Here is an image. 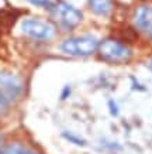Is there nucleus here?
<instances>
[{
  "label": "nucleus",
  "instance_id": "f257e3e1",
  "mask_svg": "<svg viewBox=\"0 0 152 154\" xmlns=\"http://www.w3.org/2000/svg\"><path fill=\"white\" fill-rule=\"evenodd\" d=\"M97 52L103 60L110 62H125L131 58V50L125 47L124 44H121L120 41H115L111 38L99 42Z\"/></svg>",
  "mask_w": 152,
  "mask_h": 154
},
{
  "label": "nucleus",
  "instance_id": "f03ea898",
  "mask_svg": "<svg viewBox=\"0 0 152 154\" xmlns=\"http://www.w3.org/2000/svg\"><path fill=\"white\" fill-rule=\"evenodd\" d=\"M99 42L92 35H83V37H76V38H69L61 44V50L62 52L68 54V55H75V57H85L90 55L92 52L97 50Z\"/></svg>",
  "mask_w": 152,
  "mask_h": 154
},
{
  "label": "nucleus",
  "instance_id": "7ed1b4c3",
  "mask_svg": "<svg viewBox=\"0 0 152 154\" xmlns=\"http://www.w3.org/2000/svg\"><path fill=\"white\" fill-rule=\"evenodd\" d=\"M51 14L56 23L64 28H73L82 21V13L65 2H58L52 5Z\"/></svg>",
  "mask_w": 152,
  "mask_h": 154
},
{
  "label": "nucleus",
  "instance_id": "20e7f679",
  "mask_svg": "<svg viewBox=\"0 0 152 154\" xmlns=\"http://www.w3.org/2000/svg\"><path fill=\"white\" fill-rule=\"evenodd\" d=\"M21 31L25 35L34 38V40H40V41H46L55 35V28L54 26L46 21L37 19H25L21 23Z\"/></svg>",
  "mask_w": 152,
  "mask_h": 154
},
{
  "label": "nucleus",
  "instance_id": "39448f33",
  "mask_svg": "<svg viewBox=\"0 0 152 154\" xmlns=\"http://www.w3.org/2000/svg\"><path fill=\"white\" fill-rule=\"evenodd\" d=\"M0 88L4 92V96L16 98L21 92V81L10 72H0Z\"/></svg>",
  "mask_w": 152,
  "mask_h": 154
},
{
  "label": "nucleus",
  "instance_id": "423d86ee",
  "mask_svg": "<svg viewBox=\"0 0 152 154\" xmlns=\"http://www.w3.org/2000/svg\"><path fill=\"white\" fill-rule=\"evenodd\" d=\"M134 21H135V26L142 33H145L152 38V7L142 6V7L137 9L135 16H134Z\"/></svg>",
  "mask_w": 152,
  "mask_h": 154
},
{
  "label": "nucleus",
  "instance_id": "0eeeda50",
  "mask_svg": "<svg viewBox=\"0 0 152 154\" xmlns=\"http://www.w3.org/2000/svg\"><path fill=\"white\" fill-rule=\"evenodd\" d=\"M89 6L93 10V13L106 16L111 9V0H89Z\"/></svg>",
  "mask_w": 152,
  "mask_h": 154
},
{
  "label": "nucleus",
  "instance_id": "6e6552de",
  "mask_svg": "<svg viewBox=\"0 0 152 154\" xmlns=\"http://www.w3.org/2000/svg\"><path fill=\"white\" fill-rule=\"evenodd\" d=\"M25 153H27V150L20 147V146H10L3 151H0V154H25Z\"/></svg>",
  "mask_w": 152,
  "mask_h": 154
},
{
  "label": "nucleus",
  "instance_id": "1a4fd4ad",
  "mask_svg": "<svg viewBox=\"0 0 152 154\" xmlns=\"http://www.w3.org/2000/svg\"><path fill=\"white\" fill-rule=\"evenodd\" d=\"M6 110H7V99H6L4 95L0 92V115H3Z\"/></svg>",
  "mask_w": 152,
  "mask_h": 154
},
{
  "label": "nucleus",
  "instance_id": "9d476101",
  "mask_svg": "<svg viewBox=\"0 0 152 154\" xmlns=\"http://www.w3.org/2000/svg\"><path fill=\"white\" fill-rule=\"evenodd\" d=\"M65 137H66L68 140H70L72 143H76V144H79V146H85V141L80 140V139H78V137H73V136H70L69 133H66V134H65Z\"/></svg>",
  "mask_w": 152,
  "mask_h": 154
},
{
  "label": "nucleus",
  "instance_id": "9b49d317",
  "mask_svg": "<svg viewBox=\"0 0 152 154\" xmlns=\"http://www.w3.org/2000/svg\"><path fill=\"white\" fill-rule=\"evenodd\" d=\"M30 2L34 3V5H38V6H48L49 5L48 0H30Z\"/></svg>",
  "mask_w": 152,
  "mask_h": 154
},
{
  "label": "nucleus",
  "instance_id": "f8f14e48",
  "mask_svg": "<svg viewBox=\"0 0 152 154\" xmlns=\"http://www.w3.org/2000/svg\"><path fill=\"white\" fill-rule=\"evenodd\" d=\"M25 154H35V153H32V151H28V150H27V153H25Z\"/></svg>",
  "mask_w": 152,
  "mask_h": 154
},
{
  "label": "nucleus",
  "instance_id": "ddd939ff",
  "mask_svg": "<svg viewBox=\"0 0 152 154\" xmlns=\"http://www.w3.org/2000/svg\"><path fill=\"white\" fill-rule=\"evenodd\" d=\"M149 68L152 69V60H151V62H149Z\"/></svg>",
  "mask_w": 152,
  "mask_h": 154
},
{
  "label": "nucleus",
  "instance_id": "4468645a",
  "mask_svg": "<svg viewBox=\"0 0 152 154\" xmlns=\"http://www.w3.org/2000/svg\"><path fill=\"white\" fill-rule=\"evenodd\" d=\"M0 143H1V137H0Z\"/></svg>",
  "mask_w": 152,
  "mask_h": 154
}]
</instances>
